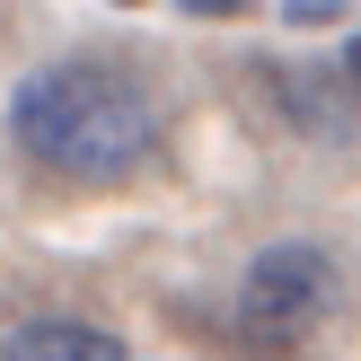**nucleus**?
Returning <instances> with one entry per match:
<instances>
[{
	"mask_svg": "<svg viewBox=\"0 0 361 361\" xmlns=\"http://www.w3.org/2000/svg\"><path fill=\"white\" fill-rule=\"evenodd\" d=\"M176 9H194V18H247V0H176Z\"/></svg>",
	"mask_w": 361,
	"mask_h": 361,
	"instance_id": "423d86ee",
	"label": "nucleus"
},
{
	"mask_svg": "<svg viewBox=\"0 0 361 361\" xmlns=\"http://www.w3.org/2000/svg\"><path fill=\"white\" fill-rule=\"evenodd\" d=\"M344 80L361 88V35H353V44H344Z\"/></svg>",
	"mask_w": 361,
	"mask_h": 361,
	"instance_id": "0eeeda50",
	"label": "nucleus"
},
{
	"mask_svg": "<svg viewBox=\"0 0 361 361\" xmlns=\"http://www.w3.org/2000/svg\"><path fill=\"white\" fill-rule=\"evenodd\" d=\"M0 361H133V353L106 326H80V317H27V326H9Z\"/></svg>",
	"mask_w": 361,
	"mask_h": 361,
	"instance_id": "20e7f679",
	"label": "nucleus"
},
{
	"mask_svg": "<svg viewBox=\"0 0 361 361\" xmlns=\"http://www.w3.org/2000/svg\"><path fill=\"white\" fill-rule=\"evenodd\" d=\"M9 133L62 185H123L159 159V106L133 71L71 53L9 88Z\"/></svg>",
	"mask_w": 361,
	"mask_h": 361,
	"instance_id": "f257e3e1",
	"label": "nucleus"
},
{
	"mask_svg": "<svg viewBox=\"0 0 361 361\" xmlns=\"http://www.w3.org/2000/svg\"><path fill=\"white\" fill-rule=\"evenodd\" d=\"M264 88H274V106L300 123V133H317V141H344L353 133V106H361V88L344 80V71H264Z\"/></svg>",
	"mask_w": 361,
	"mask_h": 361,
	"instance_id": "7ed1b4c3",
	"label": "nucleus"
},
{
	"mask_svg": "<svg viewBox=\"0 0 361 361\" xmlns=\"http://www.w3.org/2000/svg\"><path fill=\"white\" fill-rule=\"evenodd\" d=\"M282 18L291 27H326V18H344V0H282Z\"/></svg>",
	"mask_w": 361,
	"mask_h": 361,
	"instance_id": "39448f33",
	"label": "nucleus"
},
{
	"mask_svg": "<svg viewBox=\"0 0 361 361\" xmlns=\"http://www.w3.org/2000/svg\"><path fill=\"white\" fill-rule=\"evenodd\" d=\"M335 309H344V274H335V256L309 247V238H282V247H264V256L238 274V309H229V326H238V344L256 353V361H300L317 335L335 326Z\"/></svg>",
	"mask_w": 361,
	"mask_h": 361,
	"instance_id": "f03ea898",
	"label": "nucleus"
},
{
	"mask_svg": "<svg viewBox=\"0 0 361 361\" xmlns=\"http://www.w3.org/2000/svg\"><path fill=\"white\" fill-rule=\"evenodd\" d=\"M115 9H141V0H115Z\"/></svg>",
	"mask_w": 361,
	"mask_h": 361,
	"instance_id": "6e6552de",
	"label": "nucleus"
}]
</instances>
